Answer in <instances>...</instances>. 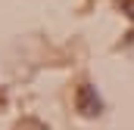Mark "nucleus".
I'll list each match as a JSON object with an SVG mask.
<instances>
[{"instance_id": "1", "label": "nucleus", "mask_w": 134, "mask_h": 130, "mask_svg": "<svg viewBox=\"0 0 134 130\" xmlns=\"http://www.w3.org/2000/svg\"><path fill=\"white\" fill-rule=\"evenodd\" d=\"M78 105H81L84 115H97V112H100V99L94 96L91 87H81V93H78Z\"/></svg>"}]
</instances>
